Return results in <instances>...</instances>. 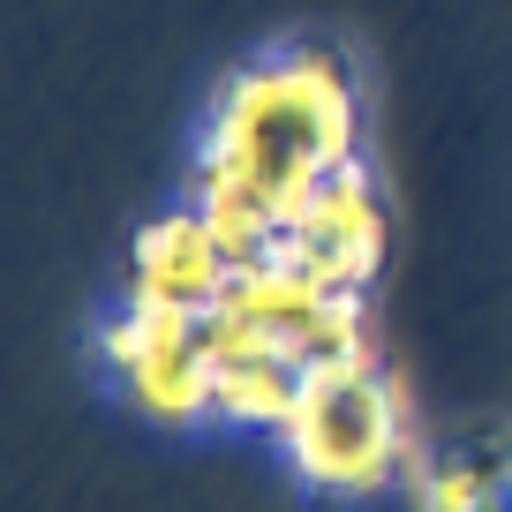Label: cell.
I'll use <instances>...</instances> for the list:
<instances>
[{"label": "cell", "mask_w": 512, "mask_h": 512, "mask_svg": "<svg viewBox=\"0 0 512 512\" xmlns=\"http://www.w3.org/2000/svg\"><path fill=\"white\" fill-rule=\"evenodd\" d=\"M279 452L324 497H369L384 482L415 475V460H422L415 422H407V392L377 354L309 369L302 400H294L287 430H279Z\"/></svg>", "instance_id": "7a4b0ae2"}, {"label": "cell", "mask_w": 512, "mask_h": 512, "mask_svg": "<svg viewBox=\"0 0 512 512\" xmlns=\"http://www.w3.org/2000/svg\"><path fill=\"white\" fill-rule=\"evenodd\" d=\"M347 159H362V83L347 46L279 38L211 91L189 204L219 226L234 264H256L279 249L302 196Z\"/></svg>", "instance_id": "6da1fadb"}, {"label": "cell", "mask_w": 512, "mask_h": 512, "mask_svg": "<svg viewBox=\"0 0 512 512\" xmlns=\"http://www.w3.org/2000/svg\"><path fill=\"white\" fill-rule=\"evenodd\" d=\"M204 354H211V407H219L226 430H272V437L287 430L294 400H302V384H309V369L287 347H272L234 309H211Z\"/></svg>", "instance_id": "8992f818"}, {"label": "cell", "mask_w": 512, "mask_h": 512, "mask_svg": "<svg viewBox=\"0 0 512 512\" xmlns=\"http://www.w3.org/2000/svg\"><path fill=\"white\" fill-rule=\"evenodd\" d=\"M384 234L392 226H384V196L369 181V159H347L302 196V211L287 219L272 256H294V264H309L317 279H332L347 294H369L384 272Z\"/></svg>", "instance_id": "277c9868"}, {"label": "cell", "mask_w": 512, "mask_h": 512, "mask_svg": "<svg viewBox=\"0 0 512 512\" xmlns=\"http://www.w3.org/2000/svg\"><path fill=\"white\" fill-rule=\"evenodd\" d=\"M98 354L121 377L128 407L166 430H204L219 422L211 407V354H204V317L196 309H166L128 294L106 324H98Z\"/></svg>", "instance_id": "3957f363"}, {"label": "cell", "mask_w": 512, "mask_h": 512, "mask_svg": "<svg viewBox=\"0 0 512 512\" xmlns=\"http://www.w3.org/2000/svg\"><path fill=\"white\" fill-rule=\"evenodd\" d=\"M415 505L422 512H512V422H467V430L422 445Z\"/></svg>", "instance_id": "52a82bcc"}, {"label": "cell", "mask_w": 512, "mask_h": 512, "mask_svg": "<svg viewBox=\"0 0 512 512\" xmlns=\"http://www.w3.org/2000/svg\"><path fill=\"white\" fill-rule=\"evenodd\" d=\"M234 272H241L234 249L219 241V226L196 204H174V211H159V219H144L136 241H128V294L166 302V309L211 317V309L226 302V287H234Z\"/></svg>", "instance_id": "5b68a950"}]
</instances>
